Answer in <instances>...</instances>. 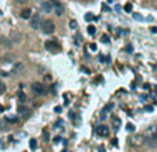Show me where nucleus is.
<instances>
[{"instance_id": "nucleus-1", "label": "nucleus", "mask_w": 157, "mask_h": 152, "mask_svg": "<svg viewBox=\"0 0 157 152\" xmlns=\"http://www.w3.org/2000/svg\"><path fill=\"white\" fill-rule=\"evenodd\" d=\"M143 141L149 147L157 148V125H150L143 133Z\"/></svg>"}, {"instance_id": "nucleus-2", "label": "nucleus", "mask_w": 157, "mask_h": 152, "mask_svg": "<svg viewBox=\"0 0 157 152\" xmlns=\"http://www.w3.org/2000/svg\"><path fill=\"white\" fill-rule=\"evenodd\" d=\"M51 4V11L56 14V15H63L64 14V6L61 4L59 0H49Z\"/></svg>"}, {"instance_id": "nucleus-3", "label": "nucleus", "mask_w": 157, "mask_h": 152, "mask_svg": "<svg viewBox=\"0 0 157 152\" xmlns=\"http://www.w3.org/2000/svg\"><path fill=\"white\" fill-rule=\"evenodd\" d=\"M41 28H42V31L45 32L46 35H50V33H53V32L56 31V25H54V22H53L51 19L43 21V22H42V25H41Z\"/></svg>"}, {"instance_id": "nucleus-4", "label": "nucleus", "mask_w": 157, "mask_h": 152, "mask_svg": "<svg viewBox=\"0 0 157 152\" xmlns=\"http://www.w3.org/2000/svg\"><path fill=\"white\" fill-rule=\"evenodd\" d=\"M45 47H46V50L50 51V53H59V51H61L60 44L54 40H47L46 43H45Z\"/></svg>"}, {"instance_id": "nucleus-5", "label": "nucleus", "mask_w": 157, "mask_h": 152, "mask_svg": "<svg viewBox=\"0 0 157 152\" xmlns=\"http://www.w3.org/2000/svg\"><path fill=\"white\" fill-rule=\"evenodd\" d=\"M31 89H32V91L35 94H38V95H43V94L46 93V89H45V86L42 85V83H39V82H35V83H32Z\"/></svg>"}, {"instance_id": "nucleus-6", "label": "nucleus", "mask_w": 157, "mask_h": 152, "mask_svg": "<svg viewBox=\"0 0 157 152\" xmlns=\"http://www.w3.org/2000/svg\"><path fill=\"white\" fill-rule=\"evenodd\" d=\"M109 133H110V130H109L107 126L100 125V126H97V127H96V134L99 136V137H107Z\"/></svg>"}, {"instance_id": "nucleus-7", "label": "nucleus", "mask_w": 157, "mask_h": 152, "mask_svg": "<svg viewBox=\"0 0 157 152\" xmlns=\"http://www.w3.org/2000/svg\"><path fill=\"white\" fill-rule=\"evenodd\" d=\"M42 22H43V19H42L41 14H35V17H33V19L31 21V27L33 28V29H39L42 25Z\"/></svg>"}, {"instance_id": "nucleus-8", "label": "nucleus", "mask_w": 157, "mask_h": 152, "mask_svg": "<svg viewBox=\"0 0 157 152\" xmlns=\"http://www.w3.org/2000/svg\"><path fill=\"white\" fill-rule=\"evenodd\" d=\"M31 17H32V10L31 9H24L21 11V18L22 19H29Z\"/></svg>"}, {"instance_id": "nucleus-9", "label": "nucleus", "mask_w": 157, "mask_h": 152, "mask_svg": "<svg viewBox=\"0 0 157 152\" xmlns=\"http://www.w3.org/2000/svg\"><path fill=\"white\" fill-rule=\"evenodd\" d=\"M42 10H43V13H51V4H50V1H43L42 3Z\"/></svg>"}, {"instance_id": "nucleus-10", "label": "nucleus", "mask_w": 157, "mask_h": 152, "mask_svg": "<svg viewBox=\"0 0 157 152\" xmlns=\"http://www.w3.org/2000/svg\"><path fill=\"white\" fill-rule=\"evenodd\" d=\"M18 112H20V115H21L22 118H28L29 115H31V111H29L28 108H25V107H24V108L20 107L18 108Z\"/></svg>"}, {"instance_id": "nucleus-11", "label": "nucleus", "mask_w": 157, "mask_h": 152, "mask_svg": "<svg viewBox=\"0 0 157 152\" xmlns=\"http://www.w3.org/2000/svg\"><path fill=\"white\" fill-rule=\"evenodd\" d=\"M22 71H24V65L21 62H18V64H15V65H14L13 73H20V72H22Z\"/></svg>"}, {"instance_id": "nucleus-12", "label": "nucleus", "mask_w": 157, "mask_h": 152, "mask_svg": "<svg viewBox=\"0 0 157 152\" xmlns=\"http://www.w3.org/2000/svg\"><path fill=\"white\" fill-rule=\"evenodd\" d=\"M10 39H11V42H20L21 40V36L18 35V33H17V32H11V33H10Z\"/></svg>"}, {"instance_id": "nucleus-13", "label": "nucleus", "mask_w": 157, "mask_h": 152, "mask_svg": "<svg viewBox=\"0 0 157 152\" xmlns=\"http://www.w3.org/2000/svg\"><path fill=\"white\" fill-rule=\"evenodd\" d=\"M4 120L10 122V125H15V123H18V118L17 116H6Z\"/></svg>"}, {"instance_id": "nucleus-14", "label": "nucleus", "mask_w": 157, "mask_h": 152, "mask_svg": "<svg viewBox=\"0 0 157 152\" xmlns=\"http://www.w3.org/2000/svg\"><path fill=\"white\" fill-rule=\"evenodd\" d=\"M0 43H4L6 47H11V46H13V42L9 40V39L4 37V36H1V37H0Z\"/></svg>"}, {"instance_id": "nucleus-15", "label": "nucleus", "mask_w": 157, "mask_h": 152, "mask_svg": "<svg viewBox=\"0 0 157 152\" xmlns=\"http://www.w3.org/2000/svg\"><path fill=\"white\" fill-rule=\"evenodd\" d=\"M36 147H38V141L35 138H31L29 140V148L31 149H36Z\"/></svg>"}, {"instance_id": "nucleus-16", "label": "nucleus", "mask_w": 157, "mask_h": 152, "mask_svg": "<svg viewBox=\"0 0 157 152\" xmlns=\"http://www.w3.org/2000/svg\"><path fill=\"white\" fill-rule=\"evenodd\" d=\"M120 126H121V120L118 118H114V131H117L120 129Z\"/></svg>"}, {"instance_id": "nucleus-17", "label": "nucleus", "mask_w": 157, "mask_h": 152, "mask_svg": "<svg viewBox=\"0 0 157 152\" xmlns=\"http://www.w3.org/2000/svg\"><path fill=\"white\" fill-rule=\"evenodd\" d=\"M18 100H20V103H24L25 100H27V95H25V93H22V91H18Z\"/></svg>"}, {"instance_id": "nucleus-18", "label": "nucleus", "mask_w": 157, "mask_h": 152, "mask_svg": "<svg viewBox=\"0 0 157 152\" xmlns=\"http://www.w3.org/2000/svg\"><path fill=\"white\" fill-rule=\"evenodd\" d=\"M88 33L89 35H95V33H96V28L93 27V25H89L88 27Z\"/></svg>"}, {"instance_id": "nucleus-19", "label": "nucleus", "mask_w": 157, "mask_h": 152, "mask_svg": "<svg viewBox=\"0 0 157 152\" xmlns=\"http://www.w3.org/2000/svg\"><path fill=\"white\" fill-rule=\"evenodd\" d=\"M6 89H7V87H6L4 82H1V80H0V95H1V94L4 93V91H6Z\"/></svg>"}, {"instance_id": "nucleus-20", "label": "nucleus", "mask_w": 157, "mask_h": 152, "mask_svg": "<svg viewBox=\"0 0 157 152\" xmlns=\"http://www.w3.org/2000/svg\"><path fill=\"white\" fill-rule=\"evenodd\" d=\"M124 10L127 13H131V11H132V4H131V3H127V4L124 6Z\"/></svg>"}, {"instance_id": "nucleus-21", "label": "nucleus", "mask_w": 157, "mask_h": 152, "mask_svg": "<svg viewBox=\"0 0 157 152\" xmlns=\"http://www.w3.org/2000/svg\"><path fill=\"white\" fill-rule=\"evenodd\" d=\"M69 27H71V29H77V28H78V24H77L75 19H72V21L69 22Z\"/></svg>"}, {"instance_id": "nucleus-22", "label": "nucleus", "mask_w": 157, "mask_h": 152, "mask_svg": "<svg viewBox=\"0 0 157 152\" xmlns=\"http://www.w3.org/2000/svg\"><path fill=\"white\" fill-rule=\"evenodd\" d=\"M92 19H95V17H93L92 14H85V21H92Z\"/></svg>"}, {"instance_id": "nucleus-23", "label": "nucleus", "mask_w": 157, "mask_h": 152, "mask_svg": "<svg viewBox=\"0 0 157 152\" xmlns=\"http://www.w3.org/2000/svg\"><path fill=\"white\" fill-rule=\"evenodd\" d=\"M99 61H100V62H109L110 58H107V57H104V55H100V57H99Z\"/></svg>"}, {"instance_id": "nucleus-24", "label": "nucleus", "mask_w": 157, "mask_h": 152, "mask_svg": "<svg viewBox=\"0 0 157 152\" xmlns=\"http://www.w3.org/2000/svg\"><path fill=\"white\" fill-rule=\"evenodd\" d=\"M102 42L103 43H109V42H110V37H109L107 35H103L102 36Z\"/></svg>"}, {"instance_id": "nucleus-25", "label": "nucleus", "mask_w": 157, "mask_h": 152, "mask_svg": "<svg viewBox=\"0 0 157 152\" xmlns=\"http://www.w3.org/2000/svg\"><path fill=\"white\" fill-rule=\"evenodd\" d=\"M89 49L92 50V51H96V50H97L96 43H90V44H89Z\"/></svg>"}, {"instance_id": "nucleus-26", "label": "nucleus", "mask_w": 157, "mask_h": 152, "mask_svg": "<svg viewBox=\"0 0 157 152\" xmlns=\"http://www.w3.org/2000/svg\"><path fill=\"white\" fill-rule=\"evenodd\" d=\"M132 15H134V18H135V19H143V17H142L140 14H138V13H134Z\"/></svg>"}, {"instance_id": "nucleus-27", "label": "nucleus", "mask_w": 157, "mask_h": 152, "mask_svg": "<svg viewBox=\"0 0 157 152\" xmlns=\"http://www.w3.org/2000/svg\"><path fill=\"white\" fill-rule=\"evenodd\" d=\"M53 141H54L56 144H57V143H60V141H61V137H60V136H56V137H54V140H53Z\"/></svg>"}, {"instance_id": "nucleus-28", "label": "nucleus", "mask_w": 157, "mask_h": 152, "mask_svg": "<svg viewBox=\"0 0 157 152\" xmlns=\"http://www.w3.org/2000/svg\"><path fill=\"white\" fill-rule=\"evenodd\" d=\"M111 144L114 145V147H118V140L114 138V140H111Z\"/></svg>"}, {"instance_id": "nucleus-29", "label": "nucleus", "mask_w": 157, "mask_h": 152, "mask_svg": "<svg viewBox=\"0 0 157 152\" xmlns=\"http://www.w3.org/2000/svg\"><path fill=\"white\" fill-rule=\"evenodd\" d=\"M54 112H56V113H61V107H56Z\"/></svg>"}, {"instance_id": "nucleus-30", "label": "nucleus", "mask_w": 157, "mask_h": 152, "mask_svg": "<svg viewBox=\"0 0 157 152\" xmlns=\"http://www.w3.org/2000/svg\"><path fill=\"white\" fill-rule=\"evenodd\" d=\"M145 109H146V111H149V112H152L153 111V107H152V105H146V108H145Z\"/></svg>"}, {"instance_id": "nucleus-31", "label": "nucleus", "mask_w": 157, "mask_h": 152, "mask_svg": "<svg viewBox=\"0 0 157 152\" xmlns=\"http://www.w3.org/2000/svg\"><path fill=\"white\" fill-rule=\"evenodd\" d=\"M127 129L130 130V131H134V130H135V127H134L132 125H128V126H127Z\"/></svg>"}, {"instance_id": "nucleus-32", "label": "nucleus", "mask_w": 157, "mask_h": 152, "mask_svg": "<svg viewBox=\"0 0 157 152\" xmlns=\"http://www.w3.org/2000/svg\"><path fill=\"white\" fill-rule=\"evenodd\" d=\"M45 80H47V82H51V76H50V75L45 76Z\"/></svg>"}, {"instance_id": "nucleus-33", "label": "nucleus", "mask_w": 157, "mask_h": 152, "mask_svg": "<svg viewBox=\"0 0 157 152\" xmlns=\"http://www.w3.org/2000/svg\"><path fill=\"white\" fill-rule=\"evenodd\" d=\"M150 32H153V33H156V32H157V28H156V27H152V28H150Z\"/></svg>"}, {"instance_id": "nucleus-34", "label": "nucleus", "mask_w": 157, "mask_h": 152, "mask_svg": "<svg viewBox=\"0 0 157 152\" xmlns=\"http://www.w3.org/2000/svg\"><path fill=\"white\" fill-rule=\"evenodd\" d=\"M15 1H17V3H27L28 0H15Z\"/></svg>"}, {"instance_id": "nucleus-35", "label": "nucleus", "mask_w": 157, "mask_h": 152, "mask_svg": "<svg viewBox=\"0 0 157 152\" xmlns=\"http://www.w3.org/2000/svg\"><path fill=\"white\" fill-rule=\"evenodd\" d=\"M43 138H45V140H49V134H47V133H45V136H43Z\"/></svg>"}, {"instance_id": "nucleus-36", "label": "nucleus", "mask_w": 157, "mask_h": 152, "mask_svg": "<svg viewBox=\"0 0 157 152\" xmlns=\"http://www.w3.org/2000/svg\"><path fill=\"white\" fill-rule=\"evenodd\" d=\"M127 51H130V53H131V51H132V47H131V46H128V47H127Z\"/></svg>"}, {"instance_id": "nucleus-37", "label": "nucleus", "mask_w": 157, "mask_h": 152, "mask_svg": "<svg viewBox=\"0 0 157 152\" xmlns=\"http://www.w3.org/2000/svg\"><path fill=\"white\" fill-rule=\"evenodd\" d=\"M99 152H106V151H104V148H103V147H100V148H99Z\"/></svg>"}, {"instance_id": "nucleus-38", "label": "nucleus", "mask_w": 157, "mask_h": 152, "mask_svg": "<svg viewBox=\"0 0 157 152\" xmlns=\"http://www.w3.org/2000/svg\"><path fill=\"white\" fill-rule=\"evenodd\" d=\"M4 111V107H3V105H0V112H3Z\"/></svg>"}, {"instance_id": "nucleus-39", "label": "nucleus", "mask_w": 157, "mask_h": 152, "mask_svg": "<svg viewBox=\"0 0 157 152\" xmlns=\"http://www.w3.org/2000/svg\"><path fill=\"white\" fill-rule=\"evenodd\" d=\"M3 147V141H1V140H0V148Z\"/></svg>"}]
</instances>
